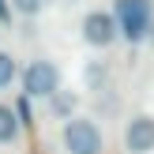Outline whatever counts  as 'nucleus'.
Wrapping results in <instances>:
<instances>
[{"instance_id": "nucleus-9", "label": "nucleus", "mask_w": 154, "mask_h": 154, "mask_svg": "<svg viewBox=\"0 0 154 154\" xmlns=\"http://www.w3.org/2000/svg\"><path fill=\"white\" fill-rule=\"evenodd\" d=\"M8 4H11V11H19V15H42L53 0H8Z\"/></svg>"}, {"instance_id": "nucleus-1", "label": "nucleus", "mask_w": 154, "mask_h": 154, "mask_svg": "<svg viewBox=\"0 0 154 154\" xmlns=\"http://www.w3.org/2000/svg\"><path fill=\"white\" fill-rule=\"evenodd\" d=\"M113 19L124 42L139 45L147 42L150 23H154V0H113Z\"/></svg>"}, {"instance_id": "nucleus-11", "label": "nucleus", "mask_w": 154, "mask_h": 154, "mask_svg": "<svg viewBox=\"0 0 154 154\" xmlns=\"http://www.w3.org/2000/svg\"><path fill=\"white\" fill-rule=\"evenodd\" d=\"M147 42H154V23H150V34H147Z\"/></svg>"}, {"instance_id": "nucleus-3", "label": "nucleus", "mask_w": 154, "mask_h": 154, "mask_svg": "<svg viewBox=\"0 0 154 154\" xmlns=\"http://www.w3.org/2000/svg\"><path fill=\"white\" fill-rule=\"evenodd\" d=\"M60 83H64V72H60L57 60H30L26 68H23V90H26V98H53L60 90Z\"/></svg>"}, {"instance_id": "nucleus-5", "label": "nucleus", "mask_w": 154, "mask_h": 154, "mask_svg": "<svg viewBox=\"0 0 154 154\" xmlns=\"http://www.w3.org/2000/svg\"><path fill=\"white\" fill-rule=\"evenodd\" d=\"M124 147H128V154H150L154 150V117L150 113H139V117L128 120Z\"/></svg>"}, {"instance_id": "nucleus-10", "label": "nucleus", "mask_w": 154, "mask_h": 154, "mask_svg": "<svg viewBox=\"0 0 154 154\" xmlns=\"http://www.w3.org/2000/svg\"><path fill=\"white\" fill-rule=\"evenodd\" d=\"M11 19V4H8V0H0V23H8Z\"/></svg>"}, {"instance_id": "nucleus-2", "label": "nucleus", "mask_w": 154, "mask_h": 154, "mask_svg": "<svg viewBox=\"0 0 154 154\" xmlns=\"http://www.w3.org/2000/svg\"><path fill=\"white\" fill-rule=\"evenodd\" d=\"M60 143H64L68 154H102L105 150V135H102V128H98L90 117L64 120V128H60Z\"/></svg>"}, {"instance_id": "nucleus-4", "label": "nucleus", "mask_w": 154, "mask_h": 154, "mask_svg": "<svg viewBox=\"0 0 154 154\" xmlns=\"http://www.w3.org/2000/svg\"><path fill=\"white\" fill-rule=\"evenodd\" d=\"M117 38H120V30H117L113 11H87V15H83V42H87V45L109 49Z\"/></svg>"}, {"instance_id": "nucleus-7", "label": "nucleus", "mask_w": 154, "mask_h": 154, "mask_svg": "<svg viewBox=\"0 0 154 154\" xmlns=\"http://www.w3.org/2000/svg\"><path fill=\"white\" fill-rule=\"evenodd\" d=\"M49 102H53V113H57V117H68V120H72L75 117V105H79V94H72V90H57Z\"/></svg>"}, {"instance_id": "nucleus-6", "label": "nucleus", "mask_w": 154, "mask_h": 154, "mask_svg": "<svg viewBox=\"0 0 154 154\" xmlns=\"http://www.w3.org/2000/svg\"><path fill=\"white\" fill-rule=\"evenodd\" d=\"M19 117H15V105H4L0 102V147H4V143H15L19 139Z\"/></svg>"}, {"instance_id": "nucleus-8", "label": "nucleus", "mask_w": 154, "mask_h": 154, "mask_svg": "<svg viewBox=\"0 0 154 154\" xmlns=\"http://www.w3.org/2000/svg\"><path fill=\"white\" fill-rule=\"evenodd\" d=\"M15 75H19V64H15V57L0 49V90H4V87H11V83H15Z\"/></svg>"}]
</instances>
